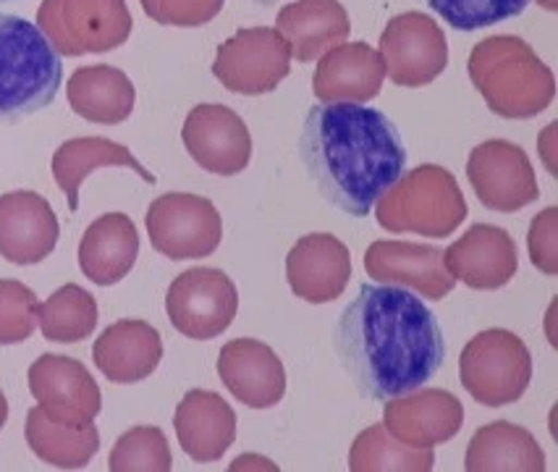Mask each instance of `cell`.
Listing matches in <instances>:
<instances>
[{
	"instance_id": "d590c367",
	"label": "cell",
	"mask_w": 558,
	"mask_h": 472,
	"mask_svg": "<svg viewBox=\"0 0 558 472\" xmlns=\"http://www.w3.org/2000/svg\"><path fill=\"white\" fill-rule=\"evenodd\" d=\"M530 261L545 276L558 274V208H545L530 223Z\"/></svg>"
},
{
	"instance_id": "6da1fadb",
	"label": "cell",
	"mask_w": 558,
	"mask_h": 472,
	"mask_svg": "<svg viewBox=\"0 0 558 472\" xmlns=\"http://www.w3.org/2000/svg\"><path fill=\"white\" fill-rule=\"evenodd\" d=\"M333 347L356 391L369 402L423 389L446 358V339L433 310L391 283H362L336 320Z\"/></svg>"
},
{
	"instance_id": "3957f363",
	"label": "cell",
	"mask_w": 558,
	"mask_h": 472,
	"mask_svg": "<svg viewBox=\"0 0 558 472\" xmlns=\"http://www.w3.org/2000/svg\"><path fill=\"white\" fill-rule=\"evenodd\" d=\"M470 80L501 119H532L554 102L556 80L522 37L496 35L470 53Z\"/></svg>"
},
{
	"instance_id": "8d00e7d4",
	"label": "cell",
	"mask_w": 558,
	"mask_h": 472,
	"mask_svg": "<svg viewBox=\"0 0 558 472\" xmlns=\"http://www.w3.org/2000/svg\"><path fill=\"white\" fill-rule=\"evenodd\" d=\"M5 420H9V402H5L3 391H0V431H3Z\"/></svg>"
},
{
	"instance_id": "7c38bea8",
	"label": "cell",
	"mask_w": 558,
	"mask_h": 472,
	"mask_svg": "<svg viewBox=\"0 0 558 472\" xmlns=\"http://www.w3.org/2000/svg\"><path fill=\"white\" fill-rule=\"evenodd\" d=\"M466 179L480 203L496 213H517L541 197L535 168L514 142L488 140L466 160Z\"/></svg>"
},
{
	"instance_id": "ba28073f",
	"label": "cell",
	"mask_w": 558,
	"mask_h": 472,
	"mask_svg": "<svg viewBox=\"0 0 558 472\" xmlns=\"http://www.w3.org/2000/svg\"><path fill=\"white\" fill-rule=\"evenodd\" d=\"M145 223L153 247L168 261H199L213 255L223 239L216 205L190 192H168L153 199Z\"/></svg>"
},
{
	"instance_id": "74e56055",
	"label": "cell",
	"mask_w": 558,
	"mask_h": 472,
	"mask_svg": "<svg viewBox=\"0 0 558 472\" xmlns=\"http://www.w3.org/2000/svg\"><path fill=\"white\" fill-rule=\"evenodd\" d=\"M545 11H556L558 9V0H537Z\"/></svg>"
},
{
	"instance_id": "30bf717a",
	"label": "cell",
	"mask_w": 558,
	"mask_h": 472,
	"mask_svg": "<svg viewBox=\"0 0 558 472\" xmlns=\"http://www.w3.org/2000/svg\"><path fill=\"white\" fill-rule=\"evenodd\" d=\"M291 71L287 40L270 27L239 29L218 48L213 74L229 93L265 95L272 93Z\"/></svg>"
},
{
	"instance_id": "e0dca14e",
	"label": "cell",
	"mask_w": 558,
	"mask_h": 472,
	"mask_svg": "<svg viewBox=\"0 0 558 472\" xmlns=\"http://www.w3.org/2000/svg\"><path fill=\"white\" fill-rule=\"evenodd\" d=\"M444 265L453 281H462L477 292H493L517 276V244L509 231L475 223L459 242L444 250Z\"/></svg>"
},
{
	"instance_id": "7402d4cb",
	"label": "cell",
	"mask_w": 558,
	"mask_h": 472,
	"mask_svg": "<svg viewBox=\"0 0 558 472\" xmlns=\"http://www.w3.org/2000/svg\"><path fill=\"white\" fill-rule=\"evenodd\" d=\"M93 360L110 384H140L158 371L163 339L145 320H119L97 336Z\"/></svg>"
},
{
	"instance_id": "4316f807",
	"label": "cell",
	"mask_w": 558,
	"mask_h": 472,
	"mask_svg": "<svg viewBox=\"0 0 558 472\" xmlns=\"http://www.w3.org/2000/svg\"><path fill=\"white\" fill-rule=\"evenodd\" d=\"M53 179L61 186V192L69 199V210H80V190L84 179L97 168H132L136 177H142L147 184H155V177L147 171L132 150L119 142L106 137H76L63 142L53 155Z\"/></svg>"
},
{
	"instance_id": "4dcf8cb0",
	"label": "cell",
	"mask_w": 558,
	"mask_h": 472,
	"mask_svg": "<svg viewBox=\"0 0 558 472\" xmlns=\"http://www.w3.org/2000/svg\"><path fill=\"white\" fill-rule=\"evenodd\" d=\"M97 318L100 315H97L95 296L76 283L56 289L48 300L37 305V323H40L43 336L58 344H76L93 336Z\"/></svg>"
},
{
	"instance_id": "484cf974",
	"label": "cell",
	"mask_w": 558,
	"mask_h": 472,
	"mask_svg": "<svg viewBox=\"0 0 558 472\" xmlns=\"http://www.w3.org/2000/svg\"><path fill=\"white\" fill-rule=\"evenodd\" d=\"M66 98L71 111L82 116L84 121L116 126L132 116L136 89L121 69L97 63V66H82L71 74Z\"/></svg>"
},
{
	"instance_id": "4fadbf2b",
	"label": "cell",
	"mask_w": 558,
	"mask_h": 472,
	"mask_svg": "<svg viewBox=\"0 0 558 472\" xmlns=\"http://www.w3.org/2000/svg\"><path fill=\"white\" fill-rule=\"evenodd\" d=\"M186 153L199 168L216 177H236L250 166L252 137L244 119L229 106H194L181 129Z\"/></svg>"
},
{
	"instance_id": "5bb4252c",
	"label": "cell",
	"mask_w": 558,
	"mask_h": 472,
	"mask_svg": "<svg viewBox=\"0 0 558 472\" xmlns=\"http://www.w3.org/2000/svg\"><path fill=\"white\" fill-rule=\"evenodd\" d=\"M29 391L37 407L56 423L80 425L100 415L102 394L80 360L43 354L29 367Z\"/></svg>"
},
{
	"instance_id": "1f68e13d",
	"label": "cell",
	"mask_w": 558,
	"mask_h": 472,
	"mask_svg": "<svg viewBox=\"0 0 558 472\" xmlns=\"http://www.w3.org/2000/svg\"><path fill=\"white\" fill-rule=\"evenodd\" d=\"M171 468V446L155 425H136L123 433L108 457V470L113 472H168Z\"/></svg>"
},
{
	"instance_id": "d6a6232c",
	"label": "cell",
	"mask_w": 558,
	"mask_h": 472,
	"mask_svg": "<svg viewBox=\"0 0 558 472\" xmlns=\"http://www.w3.org/2000/svg\"><path fill=\"white\" fill-rule=\"evenodd\" d=\"M436 14L459 32H475L514 19L530 0H423Z\"/></svg>"
},
{
	"instance_id": "9a60e30c",
	"label": "cell",
	"mask_w": 558,
	"mask_h": 472,
	"mask_svg": "<svg viewBox=\"0 0 558 472\" xmlns=\"http://www.w3.org/2000/svg\"><path fill=\"white\" fill-rule=\"evenodd\" d=\"M383 425L401 444L414 449H433L451 441L462 431L464 407L444 389H414L404 397L388 399L383 407Z\"/></svg>"
},
{
	"instance_id": "ffe728a7",
	"label": "cell",
	"mask_w": 558,
	"mask_h": 472,
	"mask_svg": "<svg viewBox=\"0 0 558 472\" xmlns=\"http://www.w3.org/2000/svg\"><path fill=\"white\" fill-rule=\"evenodd\" d=\"M289 287L300 300L313 305L339 300L352 278V255L333 234H307L287 257Z\"/></svg>"
},
{
	"instance_id": "8fae6325",
	"label": "cell",
	"mask_w": 558,
	"mask_h": 472,
	"mask_svg": "<svg viewBox=\"0 0 558 472\" xmlns=\"http://www.w3.org/2000/svg\"><path fill=\"white\" fill-rule=\"evenodd\" d=\"M380 58L386 74L399 87H425L444 74L449 45L433 16L420 11L393 16L380 35Z\"/></svg>"
},
{
	"instance_id": "f35d334b",
	"label": "cell",
	"mask_w": 558,
	"mask_h": 472,
	"mask_svg": "<svg viewBox=\"0 0 558 472\" xmlns=\"http://www.w3.org/2000/svg\"><path fill=\"white\" fill-rule=\"evenodd\" d=\"M0 3H11V0H0Z\"/></svg>"
},
{
	"instance_id": "277c9868",
	"label": "cell",
	"mask_w": 558,
	"mask_h": 472,
	"mask_svg": "<svg viewBox=\"0 0 558 472\" xmlns=\"http://www.w3.org/2000/svg\"><path fill=\"white\" fill-rule=\"evenodd\" d=\"M63 82V63L37 24L0 14V121L45 111Z\"/></svg>"
},
{
	"instance_id": "5b68a950",
	"label": "cell",
	"mask_w": 558,
	"mask_h": 472,
	"mask_svg": "<svg viewBox=\"0 0 558 472\" xmlns=\"http://www.w3.org/2000/svg\"><path fill=\"white\" fill-rule=\"evenodd\" d=\"M375 218L396 234L446 239L466 218V203L457 179L444 166H417L375 203Z\"/></svg>"
},
{
	"instance_id": "603a6c76",
	"label": "cell",
	"mask_w": 558,
	"mask_h": 472,
	"mask_svg": "<svg viewBox=\"0 0 558 472\" xmlns=\"http://www.w3.org/2000/svg\"><path fill=\"white\" fill-rule=\"evenodd\" d=\"M179 444L194 462H218L236 438V415L216 391L192 389L173 415Z\"/></svg>"
},
{
	"instance_id": "44dd1931",
	"label": "cell",
	"mask_w": 558,
	"mask_h": 472,
	"mask_svg": "<svg viewBox=\"0 0 558 472\" xmlns=\"http://www.w3.org/2000/svg\"><path fill=\"white\" fill-rule=\"evenodd\" d=\"M386 80L383 58L367 43H341L326 50L313 76L320 102H369L378 98Z\"/></svg>"
},
{
	"instance_id": "52a82bcc",
	"label": "cell",
	"mask_w": 558,
	"mask_h": 472,
	"mask_svg": "<svg viewBox=\"0 0 558 472\" xmlns=\"http://www.w3.org/2000/svg\"><path fill=\"white\" fill-rule=\"evenodd\" d=\"M459 378L464 391L480 404H514L532 380L530 349L517 334L490 328L464 347L459 358Z\"/></svg>"
},
{
	"instance_id": "cb8c5ba5",
	"label": "cell",
	"mask_w": 558,
	"mask_h": 472,
	"mask_svg": "<svg viewBox=\"0 0 558 472\" xmlns=\"http://www.w3.org/2000/svg\"><path fill=\"white\" fill-rule=\"evenodd\" d=\"M276 29L287 40L291 58L310 63L347 40L352 22L339 0H296L278 11Z\"/></svg>"
},
{
	"instance_id": "d4e9b609",
	"label": "cell",
	"mask_w": 558,
	"mask_h": 472,
	"mask_svg": "<svg viewBox=\"0 0 558 472\" xmlns=\"http://www.w3.org/2000/svg\"><path fill=\"white\" fill-rule=\"evenodd\" d=\"M140 231L126 213H106L89 223L80 244V268L97 287H113L132 274Z\"/></svg>"
},
{
	"instance_id": "f546056e",
	"label": "cell",
	"mask_w": 558,
	"mask_h": 472,
	"mask_svg": "<svg viewBox=\"0 0 558 472\" xmlns=\"http://www.w3.org/2000/svg\"><path fill=\"white\" fill-rule=\"evenodd\" d=\"M433 468H436L433 449H414L401 444L383 423L362 431L349 451V470L354 472H427Z\"/></svg>"
},
{
	"instance_id": "83f0119b",
	"label": "cell",
	"mask_w": 558,
	"mask_h": 472,
	"mask_svg": "<svg viewBox=\"0 0 558 472\" xmlns=\"http://www.w3.org/2000/svg\"><path fill=\"white\" fill-rule=\"evenodd\" d=\"M464 468L470 472H543L545 455L527 428L498 420L472 436Z\"/></svg>"
},
{
	"instance_id": "ac0fdd59",
	"label": "cell",
	"mask_w": 558,
	"mask_h": 472,
	"mask_svg": "<svg viewBox=\"0 0 558 472\" xmlns=\"http://www.w3.org/2000/svg\"><path fill=\"white\" fill-rule=\"evenodd\" d=\"M61 237L56 210L29 190L0 197V257L14 265H37L56 250Z\"/></svg>"
},
{
	"instance_id": "e575fe53",
	"label": "cell",
	"mask_w": 558,
	"mask_h": 472,
	"mask_svg": "<svg viewBox=\"0 0 558 472\" xmlns=\"http://www.w3.org/2000/svg\"><path fill=\"white\" fill-rule=\"evenodd\" d=\"M145 14L163 27H203L223 11L226 0H140Z\"/></svg>"
},
{
	"instance_id": "7a4b0ae2",
	"label": "cell",
	"mask_w": 558,
	"mask_h": 472,
	"mask_svg": "<svg viewBox=\"0 0 558 472\" xmlns=\"http://www.w3.org/2000/svg\"><path fill=\"white\" fill-rule=\"evenodd\" d=\"M300 158L323 199L352 218H367L407 168L393 121L378 108L343 100L310 108Z\"/></svg>"
},
{
	"instance_id": "8992f818",
	"label": "cell",
	"mask_w": 558,
	"mask_h": 472,
	"mask_svg": "<svg viewBox=\"0 0 558 472\" xmlns=\"http://www.w3.org/2000/svg\"><path fill=\"white\" fill-rule=\"evenodd\" d=\"M37 27L58 56L108 53L132 35L126 0H43Z\"/></svg>"
},
{
	"instance_id": "d6986e66",
	"label": "cell",
	"mask_w": 558,
	"mask_h": 472,
	"mask_svg": "<svg viewBox=\"0 0 558 472\" xmlns=\"http://www.w3.org/2000/svg\"><path fill=\"white\" fill-rule=\"evenodd\" d=\"M218 375L231 397L252 410H270L287 394L283 362L257 339H233L220 349Z\"/></svg>"
},
{
	"instance_id": "2e32d148",
	"label": "cell",
	"mask_w": 558,
	"mask_h": 472,
	"mask_svg": "<svg viewBox=\"0 0 558 472\" xmlns=\"http://www.w3.org/2000/svg\"><path fill=\"white\" fill-rule=\"evenodd\" d=\"M365 268L375 281L414 289L433 302L444 300L453 289V278L444 265V250L433 244L378 239L365 252Z\"/></svg>"
},
{
	"instance_id": "9c48e42d",
	"label": "cell",
	"mask_w": 558,
	"mask_h": 472,
	"mask_svg": "<svg viewBox=\"0 0 558 472\" xmlns=\"http://www.w3.org/2000/svg\"><path fill=\"white\" fill-rule=\"evenodd\" d=\"M239 310L233 281L218 268H190L173 278L166 313L181 336L194 341L216 339L231 326Z\"/></svg>"
},
{
	"instance_id": "836d02e7",
	"label": "cell",
	"mask_w": 558,
	"mask_h": 472,
	"mask_svg": "<svg viewBox=\"0 0 558 472\" xmlns=\"http://www.w3.org/2000/svg\"><path fill=\"white\" fill-rule=\"evenodd\" d=\"M37 296L22 281L0 278V344H22L35 334Z\"/></svg>"
},
{
	"instance_id": "f1b7e54d",
	"label": "cell",
	"mask_w": 558,
	"mask_h": 472,
	"mask_svg": "<svg viewBox=\"0 0 558 472\" xmlns=\"http://www.w3.org/2000/svg\"><path fill=\"white\" fill-rule=\"evenodd\" d=\"M24 436H27L35 457H40L50 468L61 470L87 468L100 449V433H97L93 420L80 425L56 423L45 415L40 407H32L27 412Z\"/></svg>"
}]
</instances>
